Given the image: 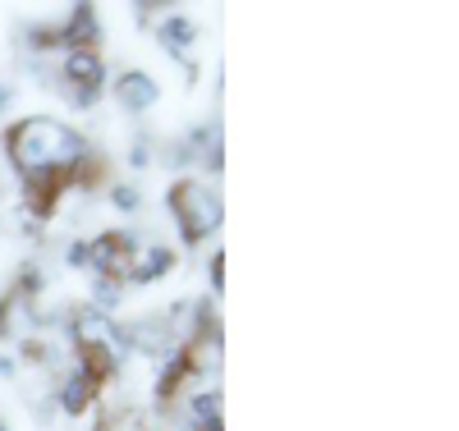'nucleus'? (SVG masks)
<instances>
[{
  "label": "nucleus",
  "mask_w": 459,
  "mask_h": 431,
  "mask_svg": "<svg viewBox=\"0 0 459 431\" xmlns=\"http://www.w3.org/2000/svg\"><path fill=\"white\" fill-rule=\"evenodd\" d=\"M138 203H143V198H138L134 184H110V207H115V211H138Z\"/></svg>",
  "instance_id": "nucleus-10"
},
{
  "label": "nucleus",
  "mask_w": 459,
  "mask_h": 431,
  "mask_svg": "<svg viewBox=\"0 0 459 431\" xmlns=\"http://www.w3.org/2000/svg\"><path fill=\"white\" fill-rule=\"evenodd\" d=\"M56 32H60V51H97V42H101L97 10L92 5H74Z\"/></svg>",
  "instance_id": "nucleus-3"
},
{
  "label": "nucleus",
  "mask_w": 459,
  "mask_h": 431,
  "mask_svg": "<svg viewBox=\"0 0 459 431\" xmlns=\"http://www.w3.org/2000/svg\"><path fill=\"white\" fill-rule=\"evenodd\" d=\"M147 161H152V147H147V138L138 134L134 147H129V166H134V170H147Z\"/></svg>",
  "instance_id": "nucleus-12"
},
{
  "label": "nucleus",
  "mask_w": 459,
  "mask_h": 431,
  "mask_svg": "<svg viewBox=\"0 0 459 431\" xmlns=\"http://www.w3.org/2000/svg\"><path fill=\"white\" fill-rule=\"evenodd\" d=\"M65 262H69V266H88V239H74V244L65 248Z\"/></svg>",
  "instance_id": "nucleus-15"
},
{
  "label": "nucleus",
  "mask_w": 459,
  "mask_h": 431,
  "mask_svg": "<svg viewBox=\"0 0 459 431\" xmlns=\"http://www.w3.org/2000/svg\"><path fill=\"white\" fill-rule=\"evenodd\" d=\"M65 97L79 106V110H92V106L101 101V92H92V88H65Z\"/></svg>",
  "instance_id": "nucleus-13"
},
{
  "label": "nucleus",
  "mask_w": 459,
  "mask_h": 431,
  "mask_svg": "<svg viewBox=\"0 0 459 431\" xmlns=\"http://www.w3.org/2000/svg\"><path fill=\"white\" fill-rule=\"evenodd\" d=\"M0 431H10V427H5V422H0Z\"/></svg>",
  "instance_id": "nucleus-18"
},
{
  "label": "nucleus",
  "mask_w": 459,
  "mask_h": 431,
  "mask_svg": "<svg viewBox=\"0 0 459 431\" xmlns=\"http://www.w3.org/2000/svg\"><path fill=\"white\" fill-rule=\"evenodd\" d=\"M60 78H65V88H92V92H101V83H106L101 51H60Z\"/></svg>",
  "instance_id": "nucleus-4"
},
{
  "label": "nucleus",
  "mask_w": 459,
  "mask_h": 431,
  "mask_svg": "<svg viewBox=\"0 0 459 431\" xmlns=\"http://www.w3.org/2000/svg\"><path fill=\"white\" fill-rule=\"evenodd\" d=\"M10 372H14V358H10V354H0V376H10Z\"/></svg>",
  "instance_id": "nucleus-16"
},
{
  "label": "nucleus",
  "mask_w": 459,
  "mask_h": 431,
  "mask_svg": "<svg viewBox=\"0 0 459 431\" xmlns=\"http://www.w3.org/2000/svg\"><path fill=\"white\" fill-rule=\"evenodd\" d=\"M19 358L23 363H51V344L47 340H23L19 344Z\"/></svg>",
  "instance_id": "nucleus-11"
},
{
  "label": "nucleus",
  "mask_w": 459,
  "mask_h": 431,
  "mask_svg": "<svg viewBox=\"0 0 459 431\" xmlns=\"http://www.w3.org/2000/svg\"><path fill=\"white\" fill-rule=\"evenodd\" d=\"M170 216H175V225H179V239L194 248V244L212 239V234L221 229L225 207H221V198H216L203 179H179V184L170 188Z\"/></svg>",
  "instance_id": "nucleus-2"
},
{
  "label": "nucleus",
  "mask_w": 459,
  "mask_h": 431,
  "mask_svg": "<svg viewBox=\"0 0 459 431\" xmlns=\"http://www.w3.org/2000/svg\"><path fill=\"white\" fill-rule=\"evenodd\" d=\"M170 266H175V253H170L166 244H147V248H138V253H134L129 280H134V285H157Z\"/></svg>",
  "instance_id": "nucleus-6"
},
{
  "label": "nucleus",
  "mask_w": 459,
  "mask_h": 431,
  "mask_svg": "<svg viewBox=\"0 0 459 431\" xmlns=\"http://www.w3.org/2000/svg\"><path fill=\"white\" fill-rule=\"evenodd\" d=\"M207 271H212V289L221 294V289H225V253H212V262H207Z\"/></svg>",
  "instance_id": "nucleus-14"
},
{
  "label": "nucleus",
  "mask_w": 459,
  "mask_h": 431,
  "mask_svg": "<svg viewBox=\"0 0 459 431\" xmlns=\"http://www.w3.org/2000/svg\"><path fill=\"white\" fill-rule=\"evenodd\" d=\"M5 156L10 166L23 175H69L74 184V166L88 156V138L79 129H69L56 115H28L5 134Z\"/></svg>",
  "instance_id": "nucleus-1"
},
{
  "label": "nucleus",
  "mask_w": 459,
  "mask_h": 431,
  "mask_svg": "<svg viewBox=\"0 0 459 431\" xmlns=\"http://www.w3.org/2000/svg\"><path fill=\"white\" fill-rule=\"evenodd\" d=\"M157 42H161L175 60H184V51L198 42V23L188 19L184 10H170V19H161V23H157Z\"/></svg>",
  "instance_id": "nucleus-7"
},
{
  "label": "nucleus",
  "mask_w": 459,
  "mask_h": 431,
  "mask_svg": "<svg viewBox=\"0 0 459 431\" xmlns=\"http://www.w3.org/2000/svg\"><path fill=\"white\" fill-rule=\"evenodd\" d=\"M42 285H47V276H42V266H32V262H23V266H19V285H14V294L32 303V294H42Z\"/></svg>",
  "instance_id": "nucleus-9"
},
{
  "label": "nucleus",
  "mask_w": 459,
  "mask_h": 431,
  "mask_svg": "<svg viewBox=\"0 0 459 431\" xmlns=\"http://www.w3.org/2000/svg\"><path fill=\"white\" fill-rule=\"evenodd\" d=\"M120 298H125V280H120V276H97L88 307H97V312H106V317H110V312L120 307Z\"/></svg>",
  "instance_id": "nucleus-8"
},
{
  "label": "nucleus",
  "mask_w": 459,
  "mask_h": 431,
  "mask_svg": "<svg viewBox=\"0 0 459 431\" xmlns=\"http://www.w3.org/2000/svg\"><path fill=\"white\" fill-rule=\"evenodd\" d=\"M10 106V88H0V110H5Z\"/></svg>",
  "instance_id": "nucleus-17"
},
{
  "label": "nucleus",
  "mask_w": 459,
  "mask_h": 431,
  "mask_svg": "<svg viewBox=\"0 0 459 431\" xmlns=\"http://www.w3.org/2000/svg\"><path fill=\"white\" fill-rule=\"evenodd\" d=\"M115 101H120L129 115H143V110H152L157 106V97H161V88H157V78L152 73H143V69H125L120 78H115Z\"/></svg>",
  "instance_id": "nucleus-5"
}]
</instances>
